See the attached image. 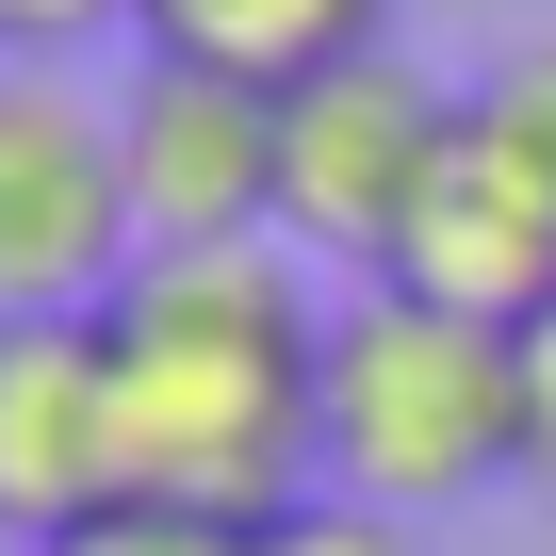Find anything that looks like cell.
Wrapping results in <instances>:
<instances>
[{
  "mask_svg": "<svg viewBox=\"0 0 556 556\" xmlns=\"http://www.w3.org/2000/svg\"><path fill=\"white\" fill-rule=\"evenodd\" d=\"M312 475H328L344 507H393V523L507 491V475H523V328H475V312L393 295V278H344Z\"/></svg>",
  "mask_w": 556,
  "mask_h": 556,
  "instance_id": "obj_2",
  "label": "cell"
},
{
  "mask_svg": "<svg viewBox=\"0 0 556 556\" xmlns=\"http://www.w3.org/2000/svg\"><path fill=\"white\" fill-rule=\"evenodd\" d=\"M393 295L475 312V328H540L556 312V180L491 115H458V148H442V180H426V213L393 245Z\"/></svg>",
  "mask_w": 556,
  "mask_h": 556,
  "instance_id": "obj_7",
  "label": "cell"
},
{
  "mask_svg": "<svg viewBox=\"0 0 556 556\" xmlns=\"http://www.w3.org/2000/svg\"><path fill=\"white\" fill-rule=\"evenodd\" d=\"M115 34H148V0H0V66H83Z\"/></svg>",
  "mask_w": 556,
  "mask_h": 556,
  "instance_id": "obj_11",
  "label": "cell"
},
{
  "mask_svg": "<svg viewBox=\"0 0 556 556\" xmlns=\"http://www.w3.org/2000/svg\"><path fill=\"white\" fill-rule=\"evenodd\" d=\"M262 556H426V523H393V507H344V491H312V507H278V523H262Z\"/></svg>",
  "mask_w": 556,
  "mask_h": 556,
  "instance_id": "obj_12",
  "label": "cell"
},
{
  "mask_svg": "<svg viewBox=\"0 0 556 556\" xmlns=\"http://www.w3.org/2000/svg\"><path fill=\"white\" fill-rule=\"evenodd\" d=\"M393 34V0H148L131 50H197V66H245V83H312L344 50Z\"/></svg>",
  "mask_w": 556,
  "mask_h": 556,
  "instance_id": "obj_8",
  "label": "cell"
},
{
  "mask_svg": "<svg viewBox=\"0 0 556 556\" xmlns=\"http://www.w3.org/2000/svg\"><path fill=\"white\" fill-rule=\"evenodd\" d=\"M523 475L556 491V312L523 328Z\"/></svg>",
  "mask_w": 556,
  "mask_h": 556,
  "instance_id": "obj_13",
  "label": "cell"
},
{
  "mask_svg": "<svg viewBox=\"0 0 556 556\" xmlns=\"http://www.w3.org/2000/svg\"><path fill=\"white\" fill-rule=\"evenodd\" d=\"M148 262L115 180V99L83 66H0V312H115Z\"/></svg>",
  "mask_w": 556,
  "mask_h": 556,
  "instance_id": "obj_4",
  "label": "cell"
},
{
  "mask_svg": "<svg viewBox=\"0 0 556 556\" xmlns=\"http://www.w3.org/2000/svg\"><path fill=\"white\" fill-rule=\"evenodd\" d=\"M50 556H262V523H213V507H164V491H115L83 540H50Z\"/></svg>",
  "mask_w": 556,
  "mask_h": 556,
  "instance_id": "obj_9",
  "label": "cell"
},
{
  "mask_svg": "<svg viewBox=\"0 0 556 556\" xmlns=\"http://www.w3.org/2000/svg\"><path fill=\"white\" fill-rule=\"evenodd\" d=\"M458 115H475V83L409 66L393 34L344 50V66H312V83H278V245L328 262V278H393V245H409Z\"/></svg>",
  "mask_w": 556,
  "mask_h": 556,
  "instance_id": "obj_3",
  "label": "cell"
},
{
  "mask_svg": "<svg viewBox=\"0 0 556 556\" xmlns=\"http://www.w3.org/2000/svg\"><path fill=\"white\" fill-rule=\"evenodd\" d=\"M131 491V409H115V328L99 312H0V540L50 556Z\"/></svg>",
  "mask_w": 556,
  "mask_h": 556,
  "instance_id": "obj_6",
  "label": "cell"
},
{
  "mask_svg": "<svg viewBox=\"0 0 556 556\" xmlns=\"http://www.w3.org/2000/svg\"><path fill=\"white\" fill-rule=\"evenodd\" d=\"M328 312L344 278L295 245H148L115 278V409H131V491L213 507V523H278L312 507V426H328Z\"/></svg>",
  "mask_w": 556,
  "mask_h": 556,
  "instance_id": "obj_1",
  "label": "cell"
},
{
  "mask_svg": "<svg viewBox=\"0 0 556 556\" xmlns=\"http://www.w3.org/2000/svg\"><path fill=\"white\" fill-rule=\"evenodd\" d=\"M475 115H491V131H507V148H523V164L556 180V34L491 50V66H475Z\"/></svg>",
  "mask_w": 556,
  "mask_h": 556,
  "instance_id": "obj_10",
  "label": "cell"
},
{
  "mask_svg": "<svg viewBox=\"0 0 556 556\" xmlns=\"http://www.w3.org/2000/svg\"><path fill=\"white\" fill-rule=\"evenodd\" d=\"M115 180L148 245H262L278 229V83L197 66V50H131L115 66Z\"/></svg>",
  "mask_w": 556,
  "mask_h": 556,
  "instance_id": "obj_5",
  "label": "cell"
}]
</instances>
